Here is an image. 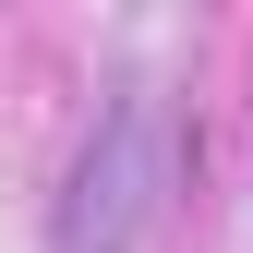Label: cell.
I'll return each instance as SVG.
<instances>
[{
	"label": "cell",
	"instance_id": "6da1fadb",
	"mask_svg": "<svg viewBox=\"0 0 253 253\" xmlns=\"http://www.w3.org/2000/svg\"><path fill=\"white\" fill-rule=\"evenodd\" d=\"M157 205H169V109L157 97H109L97 133L73 145L48 205V253H145Z\"/></svg>",
	"mask_w": 253,
	"mask_h": 253
}]
</instances>
